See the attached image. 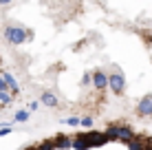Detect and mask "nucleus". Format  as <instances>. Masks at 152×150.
Instances as JSON below:
<instances>
[{
    "label": "nucleus",
    "instance_id": "obj_1",
    "mask_svg": "<svg viewBox=\"0 0 152 150\" xmlns=\"http://www.w3.org/2000/svg\"><path fill=\"white\" fill-rule=\"evenodd\" d=\"M4 38L11 44H22V42H27V40H33V31H29L24 27H7Z\"/></svg>",
    "mask_w": 152,
    "mask_h": 150
},
{
    "label": "nucleus",
    "instance_id": "obj_2",
    "mask_svg": "<svg viewBox=\"0 0 152 150\" xmlns=\"http://www.w3.org/2000/svg\"><path fill=\"white\" fill-rule=\"evenodd\" d=\"M108 89H110L115 95H124L126 91V77L121 71H113V73H108Z\"/></svg>",
    "mask_w": 152,
    "mask_h": 150
},
{
    "label": "nucleus",
    "instance_id": "obj_3",
    "mask_svg": "<svg viewBox=\"0 0 152 150\" xmlns=\"http://www.w3.org/2000/svg\"><path fill=\"white\" fill-rule=\"evenodd\" d=\"M93 86L99 91V93H104L108 89V73L104 69H97V71H93Z\"/></svg>",
    "mask_w": 152,
    "mask_h": 150
},
{
    "label": "nucleus",
    "instance_id": "obj_4",
    "mask_svg": "<svg viewBox=\"0 0 152 150\" xmlns=\"http://www.w3.org/2000/svg\"><path fill=\"white\" fill-rule=\"evenodd\" d=\"M128 148L130 150H148V148H152V137H148V135H134V139L128 143Z\"/></svg>",
    "mask_w": 152,
    "mask_h": 150
},
{
    "label": "nucleus",
    "instance_id": "obj_5",
    "mask_svg": "<svg viewBox=\"0 0 152 150\" xmlns=\"http://www.w3.org/2000/svg\"><path fill=\"white\" fill-rule=\"evenodd\" d=\"M117 126V141H124V143H130L134 139V130L130 126H126L124 121H119V124H115Z\"/></svg>",
    "mask_w": 152,
    "mask_h": 150
},
{
    "label": "nucleus",
    "instance_id": "obj_6",
    "mask_svg": "<svg viewBox=\"0 0 152 150\" xmlns=\"http://www.w3.org/2000/svg\"><path fill=\"white\" fill-rule=\"evenodd\" d=\"M134 110H137V115H139V117H152V95L141 97Z\"/></svg>",
    "mask_w": 152,
    "mask_h": 150
},
{
    "label": "nucleus",
    "instance_id": "obj_7",
    "mask_svg": "<svg viewBox=\"0 0 152 150\" xmlns=\"http://www.w3.org/2000/svg\"><path fill=\"white\" fill-rule=\"evenodd\" d=\"M53 146H55V150H69V148H73V137L57 135V137H53Z\"/></svg>",
    "mask_w": 152,
    "mask_h": 150
},
{
    "label": "nucleus",
    "instance_id": "obj_8",
    "mask_svg": "<svg viewBox=\"0 0 152 150\" xmlns=\"http://www.w3.org/2000/svg\"><path fill=\"white\" fill-rule=\"evenodd\" d=\"M42 104L49 106V108H57V106H60V100H57V95L53 91H44V93H42Z\"/></svg>",
    "mask_w": 152,
    "mask_h": 150
},
{
    "label": "nucleus",
    "instance_id": "obj_9",
    "mask_svg": "<svg viewBox=\"0 0 152 150\" xmlns=\"http://www.w3.org/2000/svg\"><path fill=\"white\" fill-rule=\"evenodd\" d=\"M73 148H75V150H88L93 146H91V141H88L86 135H75V137H73Z\"/></svg>",
    "mask_w": 152,
    "mask_h": 150
},
{
    "label": "nucleus",
    "instance_id": "obj_10",
    "mask_svg": "<svg viewBox=\"0 0 152 150\" xmlns=\"http://www.w3.org/2000/svg\"><path fill=\"white\" fill-rule=\"evenodd\" d=\"M35 148H38V150H55V146H53V139H44V141H40Z\"/></svg>",
    "mask_w": 152,
    "mask_h": 150
},
{
    "label": "nucleus",
    "instance_id": "obj_11",
    "mask_svg": "<svg viewBox=\"0 0 152 150\" xmlns=\"http://www.w3.org/2000/svg\"><path fill=\"white\" fill-rule=\"evenodd\" d=\"M29 119V110H18L13 115V121H27Z\"/></svg>",
    "mask_w": 152,
    "mask_h": 150
},
{
    "label": "nucleus",
    "instance_id": "obj_12",
    "mask_svg": "<svg viewBox=\"0 0 152 150\" xmlns=\"http://www.w3.org/2000/svg\"><path fill=\"white\" fill-rule=\"evenodd\" d=\"M82 86H93V73H84L82 75Z\"/></svg>",
    "mask_w": 152,
    "mask_h": 150
},
{
    "label": "nucleus",
    "instance_id": "obj_13",
    "mask_svg": "<svg viewBox=\"0 0 152 150\" xmlns=\"http://www.w3.org/2000/svg\"><path fill=\"white\" fill-rule=\"evenodd\" d=\"M80 124H82V126H84V128H91V126H93V117H91V115H86V117H82V119H80Z\"/></svg>",
    "mask_w": 152,
    "mask_h": 150
},
{
    "label": "nucleus",
    "instance_id": "obj_14",
    "mask_svg": "<svg viewBox=\"0 0 152 150\" xmlns=\"http://www.w3.org/2000/svg\"><path fill=\"white\" fill-rule=\"evenodd\" d=\"M64 121L69 124V126H80V117H73V115H71V117H66Z\"/></svg>",
    "mask_w": 152,
    "mask_h": 150
},
{
    "label": "nucleus",
    "instance_id": "obj_15",
    "mask_svg": "<svg viewBox=\"0 0 152 150\" xmlns=\"http://www.w3.org/2000/svg\"><path fill=\"white\" fill-rule=\"evenodd\" d=\"M143 40H145V44H152V31H143Z\"/></svg>",
    "mask_w": 152,
    "mask_h": 150
},
{
    "label": "nucleus",
    "instance_id": "obj_16",
    "mask_svg": "<svg viewBox=\"0 0 152 150\" xmlns=\"http://www.w3.org/2000/svg\"><path fill=\"white\" fill-rule=\"evenodd\" d=\"M38 108H40V104H38V102H31V104H29V113L38 110Z\"/></svg>",
    "mask_w": 152,
    "mask_h": 150
},
{
    "label": "nucleus",
    "instance_id": "obj_17",
    "mask_svg": "<svg viewBox=\"0 0 152 150\" xmlns=\"http://www.w3.org/2000/svg\"><path fill=\"white\" fill-rule=\"evenodd\" d=\"M148 150H152V148H148Z\"/></svg>",
    "mask_w": 152,
    "mask_h": 150
}]
</instances>
